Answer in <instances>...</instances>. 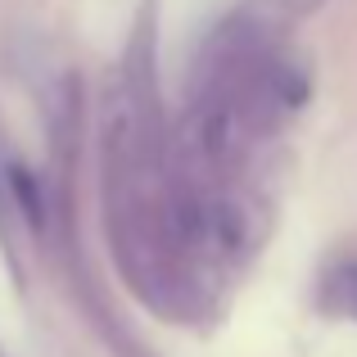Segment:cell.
Listing matches in <instances>:
<instances>
[{
    "label": "cell",
    "instance_id": "cell-1",
    "mask_svg": "<svg viewBox=\"0 0 357 357\" xmlns=\"http://www.w3.org/2000/svg\"><path fill=\"white\" fill-rule=\"evenodd\" d=\"M349 280H353V285H344V289H349V298L357 303V271H349Z\"/></svg>",
    "mask_w": 357,
    "mask_h": 357
}]
</instances>
